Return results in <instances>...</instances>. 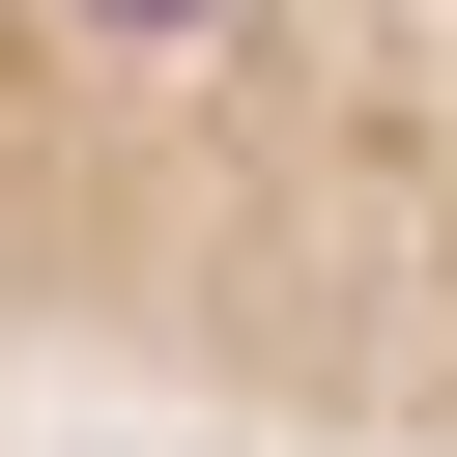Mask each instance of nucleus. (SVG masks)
<instances>
[{"mask_svg": "<svg viewBox=\"0 0 457 457\" xmlns=\"http://www.w3.org/2000/svg\"><path fill=\"white\" fill-rule=\"evenodd\" d=\"M57 29H200V0H57Z\"/></svg>", "mask_w": 457, "mask_h": 457, "instance_id": "nucleus-1", "label": "nucleus"}]
</instances>
